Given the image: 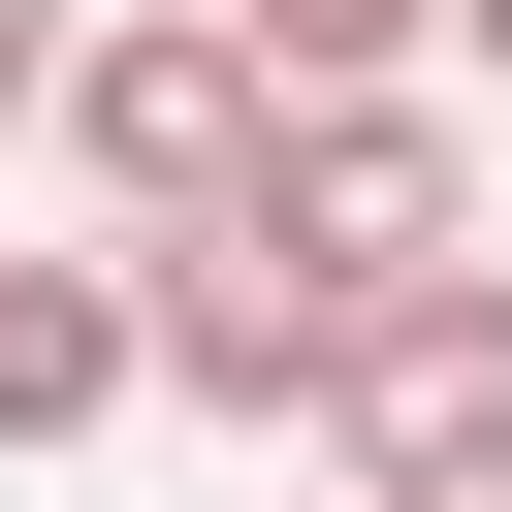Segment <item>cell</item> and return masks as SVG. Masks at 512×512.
Instances as JSON below:
<instances>
[{"label": "cell", "instance_id": "8", "mask_svg": "<svg viewBox=\"0 0 512 512\" xmlns=\"http://www.w3.org/2000/svg\"><path fill=\"white\" fill-rule=\"evenodd\" d=\"M448 64H512V0H448Z\"/></svg>", "mask_w": 512, "mask_h": 512}, {"label": "cell", "instance_id": "4", "mask_svg": "<svg viewBox=\"0 0 512 512\" xmlns=\"http://www.w3.org/2000/svg\"><path fill=\"white\" fill-rule=\"evenodd\" d=\"M96 256H128V224H96ZM128 352H160L192 416H320V384H352V320H320L256 224H160V256H128Z\"/></svg>", "mask_w": 512, "mask_h": 512}, {"label": "cell", "instance_id": "6", "mask_svg": "<svg viewBox=\"0 0 512 512\" xmlns=\"http://www.w3.org/2000/svg\"><path fill=\"white\" fill-rule=\"evenodd\" d=\"M224 32H256V96H416L448 64V0H224Z\"/></svg>", "mask_w": 512, "mask_h": 512}, {"label": "cell", "instance_id": "5", "mask_svg": "<svg viewBox=\"0 0 512 512\" xmlns=\"http://www.w3.org/2000/svg\"><path fill=\"white\" fill-rule=\"evenodd\" d=\"M160 352H128V256H0V448H96Z\"/></svg>", "mask_w": 512, "mask_h": 512}, {"label": "cell", "instance_id": "3", "mask_svg": "<svg viewBox=\"0 0 512 512\" xmlns=\"http://www.w3.org/2000/svg\"><path fill=\"white\" fill-rule=\"evenodd\" d=\"M320 448H352V512H512V256L384 288L352 384H320Z\"/></svg>", "mask_w": 512, "mask_h": 512}, {"label": "cell", "instance_id": "2", "mask_svg": "<svg viewBox=\"0 0 512 512\" xmlns=\"http://www.w3.org/2000/svg\"><path fill=\"white\" fill-rule=\"evenodd\" d=\"M256 256H288L320 320L448 288V256H480V128H448V96H288V128H256Z\"/></svg>", "mask_w": 512, "mask_h": 512}, {"label": "cell", "instance_id": "1", "mask_svg": "<svg viewBox=\"0 0 512 512\" xmlns=\"http://www.w3.org/2000/svg\"><path fill=\"white\" fill-rule=\"evenodd\" d=\"M256 128H288V96H256V32H224V0L64 32V192H96L128 256H160V224H256Z\"/></svg>", "mask_w": 512, "mask_h": 512}, {"label": "cell", "instance_id": "7", "mask_svg": "<svg viewBox=\"0 0 512 512\" xmlns=\"http://www.w3.org/2000/svg\"><path fill=\"white\" fill-rule=\"evenodd\" d=\"M0 128H64V0H0Z\"/></svg>", "mask_w": 512, "mask_h": 512}]
</instances>
